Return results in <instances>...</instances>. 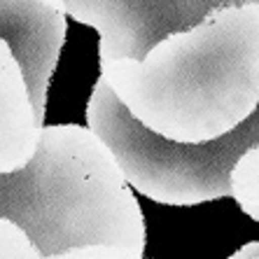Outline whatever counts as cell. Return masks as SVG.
<instances>
[{
    "mask_svg": "<svg viewBox=\"0 0 259 259\" xmlns=\"http://www.w3.org/2000/svg\"><path fill=\"white\" fill-rule=\"evenodd\" d=\"M140 126L185 145L234 131L259 105V3L220 7L159 40L143 59L101 63Z\"/></svg>",
    "mask_w": 259,
    "mask_h": 259,
    "instance_id": "obj_1",
    "label": "cell"
},
{
    "mask_svg": "<svg viewBox=\"0 0 259 259\" xmlns=\"http://www.w3.org/2000/svg\"><path fill=\"white\" fill-rule=\"evenodd\" d=\"M0 217L42 254L75 247L145 250V217L110 147L89 126H42L35 157L0 173Z\"/></svg>",
    "mask_w": 259,
    "mask_h": 259,
    "instance_id": "obj_2",
    "label": "cell"
},
{
    "mask_svg": "<svg viewBox=\"0 0 259 259\" xmlns=\"http://www.w3.org/2000/svg\"><path fill=\"white\" fill-rule=\"evenodd\" d=\"M87 121L115 154L131 189L163 205H199L229 196L234 163L259 143V105L222 138L201 145L173 143L140 126L103 77L87 103Z\"/></svg>",
    "mask_w": 259,
    "mask_h": 259,
    "instance_id": "obj_3",
    "label": "cell"
},
{
    "mask_svg": "<svg viewBox=\"0 0 259 259\" xmlns=\"http://www.w3.org/2000/svg\"><path fill=\"white\" fill-rule=\"evenodd\" d=\"M66 14L45 0H0V173L35 157Z\"/></svg>",
    "mask_w": 259,
    "mask_h": 259,
    "instance_id": "obj_4",
    "label": "cell"
},
{
    "mask_svg": "<svg viewBox=\"0 0 259 259\" xmlns=\"http://www.w3.org/2000/svg\"><path fill=\"white\" fill-rule=\"evenodd\" d=\"M75 21L98 30V66L143 59L159 40L187 30L220 7L259 0H45Z\"/></svg>",
    "mask_w": 259,
    "mask_h": 259,
    "instance_id": "obj_5",
    "label": "cell"
},
{
    "mask_svg": "<svg viewBox=\"0 0 259 259\" xmlns=\"http://www.w3.org/2000/svg\"><path fill=\"white\" fill-rule=\"evenodd\" d=\"M145 250L121 245L75 247L59 254H42L19 224L0 217V259H143Z\"/></svg>",
    "mask_w": 259,
    "mask_h": 259,
    "instance_id": "obj_6",
    "label": "cell"
},
{
    "mask_svg": "<svg viewBox=\"0 0 259 259\" xmlns=\"http://www.w3.org/2000/svg\"><path fill=\"white\" fill-rule=\"evenodd\" d=\"M229 196L252 220L259 217V143L243 152L229 175Z\"/></svg>",
    "mask_w": 259,
    "mask_h": 259,
    "instance_id": "obj_7",
    "label": "cell"
},
{
    "mask_svg": "<svg viewBox=\"0 0 259 259\" xmlns=\"http://www.w3.org/2000/svg\"><path fill=\"white\" fill-rule=\"evenodd\" d=\"M241 252H245V254H259V241H257V243H247V245H243Z\"/></svg>",
    "mask_w": 259,
    "mask_h": 259,
    "instance_id": "obj_8",
    "label": "cell"
},
{
    "mask_svg": "<svg viewBox=\"0 0 259 259\" xmlns=\"http://www.w3.org/2000/svg\"><path fill=\"white\" fill-rule=\"evenodd\" d=\"M229 259H259V254H245V252H241V250H238V252H234Z\"/></svg>",
    "mask_w": 259,
    "mask_h": 259,
    "instance_id": "obj_9",
    "label": "cell"
},
{
    "mask_svg": "<svg viewBox=\"0 0 259 259\" xmlns=\"http://www.w3.org/2000/svg\"><path fill=\"white\" fill-rule=\"evenodd\" d=\"M254 222H259V217H257V220H254Z\"/></svg>",
    "mask_w": 259,
    "mask_h": 259,
    "instance_id": "obj_10",
    "label": "cell"
}]
</instances>
